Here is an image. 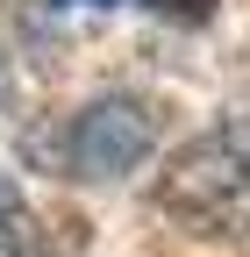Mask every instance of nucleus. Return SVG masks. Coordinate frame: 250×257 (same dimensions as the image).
Wrapping results in <instances>:
<instances>
[{"label": "nucleus", "mask_w": 250, "mask_h": 257, "mask_svg": "<svg viewBox=\"0 0 250 257\" xmlns=\"http://www.w3.org/2000/svg\"><path fill=\"white\" fill-rule=\"evenodd\" d=\"M158 207L207 243L250 236V150L236 136H193L158 186Z\"/></svg>", "instance_id": "obj_1"}, {"label": "nucleus", "mask_w": 250, "mask_h": 257, "mask_svg": "<svg viewBox=\"0 0 250 257\" xmlns=\"http://www.w3.org/2000/svg\"><path fill=\"white\" fill-rule=\"evenodd\" d=\"M0 250H15V257H29L36 250V221H29V207H22V193L0 179Z\"/></svg>", "instance_id": "obj_3"}, {"label": "nucleus", "mask_w": 250, "mask_h": 257, "mask_svg": "<svg viewBox=\"0 0 250 257\" xmlns=\"http://www.w3.org/2000/svg\"><path fill=\"white\" fill-rule=\"evenodd\" d=\"M150 8H158V15H186V22H200L214 0H150Z\"/></svg>", "instance_id": "obj_4"}, {"label": "nucleus", "mask_w": 250, "mask_h": 257, "mask_svg": "<svg viewBox=\"0 0 250 257\" xmlns=\"http://www.w3.org/2000/svg\"><path fill=\"white\" fill-rule=\"evenodd\" d=\"M0 93H8V64H0Z\"/></svg>", "instance_id": "obj_6"}, {"label": "nucleus", "mask_w": 250, "mask_h": 257, "mask_svg": "<svg viewBox=\"0 0 250 257\" xmlns=\"http://www.w3.org/2000/svg\"><path fill=\"white\" fill-rule=\"evenodd\" d=\"M57 8H121V0H57Z\"/></svg>", "instance_id": "obj_5"}, {"label": "nucleus", "mask_w": 250, "mask_h": 257, "mask_svg": "<svg viewBox=\"0 0 250 257\" xmlns=\"http://www.w3.org/2000/svg\"><path fill=\"white\" fill-rule=\"evenodd\" d=\"M150 150H158V107L136 100V93H100L65 128V157H72L79 179H121Z\"/></svg>", "instance_id": "obj_2"}]
</instances>
